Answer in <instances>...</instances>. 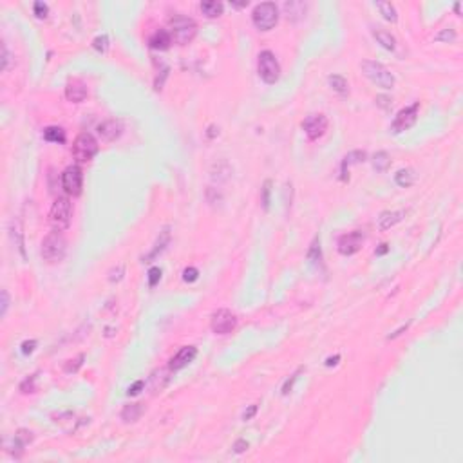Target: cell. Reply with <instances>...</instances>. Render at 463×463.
<instances>
[{
  "label": "cell",
  "mask_w": 463,
  "mask_h": 463,
  "mask_svg": "<svg viewBox=\"0 0 463 463\" xmlns=\"http://www.w3.org/2000/svg\"><path fill=\"white\" fill-rule=\"evenodd\" d=\"M169 33L177 46H186L198 34V24L194 18L185 15H172L169 18Z\"/></svg>",
  "instance_id": "cell-1"
},
{
  "label": "cell",
  "mask_w": 463,
  "mask_h": 463,
  "mask_svg": "<svg viewBox=\"0 0 463 463\" xmlns=\"http://www.w3.org/2000/svg\"><path fill=\"white\" fill-rule=\"evenodd\" d=\"M65 252H67V241L65 237L62 236L60 230H53L49 232L42 241V257L44 261L55 264V262H60L65 257Z\"/></svg>",
  "instance_id": "cell-2"
},
{
  "label": "cell",
  "mask_w": 463,
  "mask_h": 463,
  "mask_svg": "<svg viewBox=\"0 0 463 463\" xmlns=\"http://www.w3.org/2000/svg\"><path fill=\"white\" fill-rule=\"evenodd\" d=\"M360 67H362L364 74H366L373 84L378 85V87L385 89V91L395 87V74H393L383 63L376 62V60H364Z\"/></svg>",
  "instance_id": "cell-3"
},
{
  "label": "cell",
  "mask_w": 463,
  "mask_h": 463,
  "mask_svg": "<svg viewBox=\"0 0 463 463\" xmlns=\"http://www.w3.org/2000/svg\"><path fill=\"white\" fill-rule=\"evenodd\" d=\"M252 20L259 31H269L274 29L279 22V8L274 2H261L253 8Z\"/></svg>",
  "instance_id": "cell-4"
},
{
  "label": "cell",
  "mask_w": 463,
  "mask_h": 463,
  "mask_svg": "<svg viewBox=\"0 0 463 463\" xmlns=\"http://www.w3.org/2000/svg\"><path fill=\"white\" fill-rule=\"evenodd\" d=\"M72 217V203L69 198H56L49 210V224L55 230H65L71 224Z\"/></svg>",
  "instance_id": "cell-5"
},
{
  "label": "cell",
  "mask_w": 463,
  "mask_h": 463,
  "mask_svg": "<svg viewBox=\"0 0 463 463\" xmlns=\"http://www.w3.org/2000/svg\"><path fill=\"white\" fill-rule=\"evenodd\" d=\"M98 154V141L91 132H82L72 143V156L78 163H89Z\"/></svg>",
  "instance_id": "cell-6"
},
{
  "label": "cell",
  "mask_w": 463,
  "mask_h": 463,
  "mask_svg": "<svg viewBox=\"0 0 463 463\" xmlns=\"http://www.w3.org/2000/svg\"><path fill=\"white\" fill-rule=\"evenodd\" d=\"M257 71H259V76L264 84L274 85L279 82L281 78V65H279L277 58L272 51H262L259 55V60H257Z\"/></svg>",
  "instance_id": "cell-7"
},
{
  "label": "cell",
  "mask_w": 463,
  "mask_h": 463,
  "mask_svg": "<svg viewBox=\"0 0 463 463\" xmlns=\"http://www.w3.org/2000/svg\"><path fill=\"white\" fill-rule=\"evenodd\" d=\"M60 181H62V188L69 196H80L84 188V172L78 165H71L62 172Z\"/></svg>",
  "instance_id": "cell-8"
},
{
  "label": "cell",
  "mask_w": 463,
  "mask_h": 463,
  "mask_svg": "<svg viewBox=\"0 0 463 463\" xmlns=\"http://www.w3.org/2000/svg\"><path fill=\"white\" fill-rule=\"evenodd\" d=\"M210 328L215 335H228L237 328V317L230 310H217L210 319Z\"/></svg>",
  "instance_id": "cell-9"
},
{
  "label": "cell",
  "mask_w": 463,
  "mask_h": 463,
  "mask_svg": "<svg viewBox=\"0 0 463 463\" xmlns=\"http://www.w3.org/2000/svg\"><path fill=\"white\" fill-rule=\"evenodd\" d=\"M418 110H420V103L416 101V103L405 107V109H402L400 112L396 114L395 120H393V123H391L393 134H400V132L411 129L418 120Z\"/></svg>",
  "instance_id": "cell-10"
},
{
  "label": "cell",
  "mask_w": 463,
  "mask_h": 463,
  "mask_svg": "<svg viewBox=\"0 0 463 463\" xmlns=\"http://www.w3.org/2000/svg\"><path fill=\"white\" fill-rule=\"evenodd\" d=\"M302 129L307 138L312 139V141H317L328 131V118H326L324 114H310L302 122Z\"/></svg>",
  "instance_id": "cell-11"
},
{
  "label": "cell",
  "mask_w": 463,
  "mask_h": 463,
  "mask_svg": "<svg viewBox=\"0 0 463 463\" xmlns=\"http://www.w3.org/2000/svg\"><path fill=\"white\" fill-rule=\"evenodd\" d=\"M362 243H364V234L358 230H353V232L344 234V236L338 239L337 248L342 255H353V253H357L358 250L362 248Z\"/></svg>",
  "instance_id": "cell-12"
},
{
  "label": "cell",
  "mask_w": 463,
  "mask_h": 463,
  "mask_svg": "<svg viewBox=\"0 0 463 463\" xmlns=\"http://www.w3.org/2000/svg\"><path fill=\"white\" fill-rule=\"evenodd\" d=\"M198 357V348L196 345H185L181 350L177 351L169 362V369L170 371H179L185 366H188L190 362H194V358Z\"/></svg>",
  "instance_id": "cell-13"
},
{
  "label": "cell",
  "mask_w": 463,
  "mask_h": 463,
  "mask_svg": "<svg viewBox=\"0 0 463 463\" xmlns=\"http://www.w3.org/2000/svg\"><path fill=\"white\" fill-rule=\"evenodd\" d=\"M96 131L103 141H116L123 134V123L120 120H105L98 125Z\"/></svg>",
  "instance_id": "cell-14"
},
{
  "label": "cell",
  "mask_w": 463,
  "mask_h": 463,
  "mask_svg": "<svg viewBox=\"0 0 463 463\" xmlns=\"http://www.w3.org/2000/svg\"><path fill=\"white\" fill-rule=\"evenodd\" d=\"M87 85L80 80V78H71L65 85V98L71 103H82L87 98Z\"/></svg>",
  "instance_id": "cell-15"
},
{
  "label": "cell",
  "mask_w": 463,
  "mask_h": 463,
  "mask_svg": "<svg viewBox=\"0 0 463 463\" xmlns=\"http://www.w3.org/2000/svg\"><path fill=\"white\" fill-rule=\"evenodd\" d=\"M170 243V228L165 226L163 230L160 232V237H158L156 244H154V248L150 250V252L147 253V255L143 257V262H152L154 259H158V257L161 255V253L165 252V248L169 246Z\"/></svg>",
  "instance_id": "cell-16"
},
{
  "label": "cell",
  "mask_w": 463,
  "mask_h": 463,
  "mask_svg": "<svg viewBox=\"0 0 463 463\" xmlns=\"http://www.w3.org/2000/svg\"><path fill=\"white\" fill-rule=\"evenodd\" d=\"M367 160V154L364 150H353L350 154H345L344 160H342V167H340V179L342 181H348V169L351 165H360Z\"/></svg>",
  "instance_id": "cell-17"
},
{
  "label": "cell",
  "mask_w": 463,
  "mask_h": 463,
  "mask_svg": "<svg viewBox=\"0 0 463 463\" xmlns=\"http://www.w3.org/2000/svg\"><path fill=\"white\" fill-rule=\"evenodd\" d=\"M405 214H407L405 210H385V212H382L380 217H378V228L380 230H389V228L396 226V224L400 223V221L405 217Z\"/></svg>",
  "instance_id": "cell-18"
},
{
  "label": "cell",
  "mask_w": 463,
  "mask_h": 463,
  "mask_svg": "<svg viewBox=\"0 0 463 463\" xmlns=\"http://www.w3.org/2000/svg\"><path fill=\"white\" fill-rule=\"evenodd\" d=\"M170 44H172V36H170V33L167 29L154 31V33H152V36L148 38V46H150L152 49H156V51L169 49Z\"/></svg>",
  "instance_id": "cell-19"
},
{
  "label": "cell",
  "mask_w": 463,
  "mask_h": 463,
  "mask_svg": "<svg viewBox=\"0 0 463 463\" xmlns=\"http://www.w3.org/2000/svg\"><path fill=\"white\" fill-rule=\"evenodd\" d=\"M307 4L304 2H284V13H286L288 20H300L306 15Z\"/></svg>",
  "instance_id": "cell-20"
},
{
  "label": "cell",
  "mask_w": 463,
  "mask_h": 463,
  "mask_svg": "<svg viewBox=\"0 0 463 463\" xmlns=\"http://www.w3.org/2000/svg\"><path fill=\"white\" fill-rule=\"evenodd\" d=\"M416 177H418L416 170L409 169V167H407V169H400L398 172L395 174V183L398 186H402V188H407V186L414 185Z\"/></svg>",
  "instance_id": "cell-21"
},
{
  "label": "cell",
  "mask_w": 463,
  "mask_h": 463,
  "mask_svg": "<svg viewBox=\"0 0 463 463\" xmlns=\"http://www.w3.org/2000/svg\"><path fill=\"white\" fill-rule=\"evenodd\" d=\"M141 414H143V404H129L123 407L122 420L125 423H134L141 418Z\"/></svg>",
  "instance_id": "cell-22"
},
{
  "label": "cell",
  "mask_w": 463,
  "mask_h": 463,
  "mask_svg": "<svg viewBox=\"0 0 463 463\" xmlns=\"http://www.w3.org/2000/svg\"><path fill=\"white\" fill-rule=\"evenodd\" d=\"M201 11L205 17L217 18L223 15L224 6L221 4V2H217V0H205V2H201Z\"/></svg>",
  "instance_id": "cell-23"
},
{
  "label": "cell",
  "mask_w": 463,
  "mask_h": 463,
  "mask_svg": "<svg viewBox=\"0 0 463 463\" xmlns=\"http://www.w3.org/2000/svg\"><path fill=\"white\" fill-rule=\"evenodd\" d=\"M373 36H375V40L383 47V49L395 51L396 40H395V36L389 33V31H385V29H375V31H373Z\"/></svg>",
  "instance_id": "cell-24"
},
{
  "label": "cell",
  "mask_w": 463,
  "mask_h": 463,
  "mask_svg": "<svg viewBox=\"0 0 463 463\" xmlns=\"http://www.w3.org/2000/svg\"><path fill=\"white\" fill-rule=\"evenodd\" d=\"M329 82V87L335 91V93H338L340 96H345V94H350V85H348V80H345L344 76L340 74H333L328 78Z\"/></svg>",
  "instance_id": "cell-25"
},
{
  "label": "cell",
  "mask_w": 463,
  "mask_h": 463,
  "mask_svg": "<svg viewBox=\"0 0 463 463\" xmlns=\"http://www.w3.org/2000/svg\"><path fill=\"white\" fill-rule=\"evenodd\" d=\"M44 139L51 143H65V131L62 127H47L44 129Z\"/></svg>",
  "instance_id": "cell-26"
},
{
  "label": "cell",
  "mask_w": 463,
  "mask_h": 463,
  "mask_svg": "<svg viewBox=\"0 0 463 463\" xmlns=\"http://www.w3.org/2000/svg\"><path fill=\"white\" fill-rule=\"evenodd\" d=\"M391 167V156H389L385 150H378L373 156V169L376 172H385V170Z\"/></svg>",
  "instance_id": "cell-27"
},
{
  "label": "cell",
  "mask_w": 463,
  "mask_h": 463,
  "mask_svg": "<svg viewBox=\"0 0 463 463\" xmlns=\"http://www.w3.org/2000/svg\"><path fill=\"white\" fill-rule=\"evenodd\" d=\"M31 442H33V433H31V431H27V429L17 431V434H15V440H13V443H15V449H18V451H24V447H27Z\"/></svg>",
  "instance_id": "cell-28"
},
{
  "label": "cell",
  "mask_w": 463,
  "mask_h": 463,
  "mask_svg": "<svg viewBox=\"0 0 463 463\" xmlns=\"http://www.w3.org/2000/svg\"><path fill=\"white\" fill-rule=\"evenodd\" d=\"M376 8L380 9L382 17L388 22H393V24H395V22L398 20V13H396L395 6H393L391 2H376Z\"/></svg>",
  "instance_id": "cell-29"
},
{
  "label": "cell",
  "mask_w": 463,
  "mask_h": 463,
  "mask_svg": "<svg viewBox=\"0 0 463 463\" xmlns=\"http://www.w3.org/2000/svg\"><path fill=\"white\" fill-rule=\"evenodd\" d=\"M320 255H322V252H320V237L317 236L315 239H313V243L310 244V250H307V259L312 262H317L320 261Z\"/></svg>",
  "instance_id": "cell-30"
},
{
  "label": "cell",
  "mask_w": 463,
  "mask_h": 463,
  "mask_svg": "<svg viewBox=\"0 0 463 463\" xmlns=\"http://www.w3.org/2000/svg\"><path fill=\"white\" fill-rule=\"evenodd\" d=\"M456 36H458V34H456V31L452 29V27H445V29H442L438 34H436V36H434V40H436V42H447L449 44V42H454Z\"/></svg>",
  "instance_id": "cell-31"
},
{
  "label": "cell",
  "mask_w": 463,
  "mask_h": 463,
  "mask_svg": "<svg viewBox=\"0 0 463 463\" xmlns=\"http://www.w3.org/2000/svg\"><path fill=\"white\" fill-rule=\"evenodd\" d=\"M93 47L98 53H107V49H109V36L107 34H98L93 40Z\"/></svg>",
  "instance_id": "cell-32"
},
{
  "label": "cell",
  "mask_w": 463,
  "mask_h": 463,
  "mask_svg": "<svg viewBox=\"0 0 463 463\" xmlns=\"http://www.w3.org/2000/svg\"><path fill=\"white\" fill-rule=\"evenodd\" d=\"M300 373H302V367H299V369L295 371L293 375H291L290 378H288L286 382H284V385H282V395H284V396L290 395L291 389H293V385H295V382L299 380V375H300Z\"/></svg>",
  "instance_id": "cell-33"
},
{
  "label": "cell",
  "mask_w": 463,
  "mask_h": 463,
  "mask_svg": "<svg viewBox=\"0 0 463 463\" xmlns=\"http://www.w3.org/2000/svg\"><path fill=\"white\" fill-rule=\"evenodd\" d=\"M34 382H36V375L27 376V378H25L24 382L20 383V391L24 393V395H31V393H34V391H36V385H34Z\"/></svg>",
  "instance_id": "cell-34"
},
{
  "label": "cell",
  "mask_w": 463,
  "mask_h": 463,
  "mask_svg": "<svg viewBox=\"0 0 463 463\" xmlns=\"http://www.w3.org/2000/svg\"><path fill=\"white\" fill-rule=\"evenodd\" d=\"M272 181L269 179H266L264 181V185H262V188H261V192H262V198H261V203H262V208L264 210H268L269 208V192H272Z\"/></svg>",
  "instance_id": "cell-35"
},
{
  "label": "cell",
  "mask_w": 463,
  "mask_h": 463,
  "mask_svg": "<svg viewBox=\"0 0 463 463\" xmlns=\"http://www.w3.org/2000/svg\"><path fill=\"white\" fill-rule=\"evenodd\" d=\"M161 268H158V266H154V268H150L148 269V286L150 288H154L158 284V282L161 281Z\"/></svg>",
  "instance_id": "cell-36"
},
{
  "label": "cell",
  "mask_w": 463,
  "mask_h": 463,
  "mask_svg": "<svg viewBox=\"0 0 463 463\" xmlns=\"http://www.w3.org/2000/svg\"><path fill=\"white\" fill-rule=\"evenodd\" d=\"M11 67V53L8 49V44L2 42V71H9Z\"/></svg>",
  "instance_id": "cell-37"
},
{
  "label": "cell",
  "mask_w": 463,
  "mask_h": 463,
  "mask_svg": "<svg viewBox=\"0 0 463 463\" xmlns=\"http://www.w3.org/2000/svg\"><path fill=\"white\" fill-rule=\"evenodd\" d=\"M84 358H85L84 355H78V358H76V360H69V364H65L63 371H65V373H76V371L82 367V364H84V362H82Z\"/></svg>",
  "instance_id": "cell-38"
},
{
  "label": "cell",
  "mask_w": 463,
  "mask_h": 463,
  "mask_svg": "<svg viewBox=\"0 0 463 463\" xmlns=\"http://www.w3.org/2000/svg\"><path fill=\"white\" fill-rule=\"evenodd\" d=\"M8 307H9V293L8 290H2L0 291V317L4 319L6 313H8Z\"/></svg>",
  "instance_id": "cell-39"
},
{
  "label": "cell",
  "mask_w": 463,
  "mask_h": 463,
  "mask_svg": "<svg viewBox=\"0 0 463 463\" xmlns=\"http://www.w3.org/2000/svg\"><path fill=\"white\" fill-rule=\"evenodd\" d=\"M198 277H199V272H198V268H194V266L183 269V281L185 282H196Z\"/></svg>",
  "instance_id": "cell-40"
},
{
  "label": "cell",
  "mask_w": 463,
  "mask_h": 463,
  "mask_svg": "<svg viewBox=\"0 0 463 463\" xmlns=\"http://www.w3.org/2000/svg\"><path fill=\"white\" fill-rule=\"evenodd\" d=\"M33 11H34V17L36 18H46L47 13H49V8H47V4H44V2H34Z\"/></svg>",
  "instance_id": "cell-41"
},
{
  "label": "cell",
  "mask_w": 463,
  "mask_h": 463,
  "mask_svg": "<svg viewBox=\"0 0 463 463\" xmlns=\"http://www.w3.org/2000/svg\"><path fill=\"white\" fill-rule=\"evenodd\" d=\"M123 274H125V268H123V264L116 266V268H112L109 272V281L110 282H118L123 279Z\"/></svg>",
  "instance_id": "cell-42"
},
{
  "label": "cell",
  "mask_w": 463,
  "mask_h": 463,
  "mask_svg": "<svg viewBox=\"0 0 463 463\" xmlns=\"http://www.w3.org/2000/svg\"><path fill=\"white\" fill-rule=\"evenodd\" d=\"M375 101H376V105H380L382 109H385V110L391 109V98L385 96V94H378Z\"/></svg>",
  "instance_id": "cell-43"
},
{
  "label": "cell",
  "mask_w": 463,
  "mask_h": 463,
  "mask_svg": "<svg viewBox=\"0 0 463 463\" xmlns=\"http://www.w3.org/2000/svg\"><path fill=\"white\" fill-rule=\"evenodd\" d=\"M143 385H145V382H143V380H136V382L132 383L131 388H129V391H127V395H129V396H136L139 391H141V389H143Z\"/></svg>",
  "instance_id": "cell-44"
},
{
  "label": "cell",
  "mask_w": 463,
  "mask_h": 463,
  "mask_svg": "<svg viewBox=\"0 0 463 463\" xmlns=\"http://www.w3.org/2000/svg\"><path fill=\"white\" fill-rule=\"evenodd\" d=\"M36 348V340H25L22 342V353L24 355H31Z\"/></svg>",
  "instance_id": "cell-45"
},
{
  "label": "cell",
  "mask_w": 463,
  "mask_h": 463,
  "mask_svg": "<svg viewBox=\"0 0 463 463\" xmlns=\"http://www.w3.org/2000/svg\"><path fill=\"white\" fill-rule=\"evenodd\" d=\"M246 449H248V442H246V440H237V442L234 443V452H237V454L244 452Z\"/></svg>",
  "instance_id": "cell-46"
},
{
  "label": "cell",
  "mask_w": 463,
  "mask_h": 463,
  "mask_svg": "<svg viewBox=\"0 0 463 463\" xmlns=\"http://www.w3.org/2000/svg\"><path fill=\"white\" fill-rule=\"evenodd\" d=\"M255 413H257V405L253 404V405H250L246 411H244V414H243V420L244 421H248V420H252L253 416H255Z\"/></svg>",
  "instance_id": "cell-47"
},
{
  "label": "cell",
  "mask_w": 463,
  "mask_h": 463,
  "mask_svg": "<svg viewBox=\"0 0 463 463\" xmlns=\"http://www.w3.org/2000/svg\"><path fill=\"white\" fill-rule=\"evenodd\" d=\"M338 360H340V355H335V357H329L326 358V367H331V366H337Z\"/></svg>",
  "instance_id": "cell-48"
},
{
  "label": "cell",
  "mask_w": 463,
  "mask_h": 463,
  "mask_svg": "<svg viewBox=\"0 0 463 463\" xmlns=\"http://www.w3.org/2000/svg\"><path fill=\"white\" fill-rule=\"evenodd\" d=\"M407 328H409V324L402 326V328H400V329H396V331H395V333H393V335H389V337H388V340H393V338H396V337H400L402 333H404V331H405V329H407Z\"/></svg>",
  "instance_id": "cell-49"
},
{
  "label": "cell",
  "mask_w": 463,
  "mask_h": 463,
  "mask_svg": "<svg viewBox=\"0 0 463 463\" xmlns=\"http://www.w3.org/2000/svg\"><path fill=\"white\" fill-rule=\"evenodd\" d=\"M388 250H389L388 244L382 243V244H380V248H378V250H375V253H376V255H383V253H388Z\"/></svg>",
  "instance_id": "cell-50"
},
{
  "label": "cell",
  "mask_w": 463,
  "mask_h": 463,
  "mask_svg": "<svg viewBox=\"0 0 463 463\" xmlns=\"http://www.w3.org/2000/svg\"><path fill=\"white\" fill-rule=\"evenodd\" d=\"M232 6H234V8H239V9L241 8H246V6H248V0H246V2H241V4H237V2H232Z\"/></svg>",
  "instance_id": "cell-51"
},
{
  "label": "cell",
  "mask_w": 463,
  "mask_h": 463,
  "mask_svg": "<svg viewBox=\"0 0 463 463\" xmlns=\"http://www.w3.org/2000/svg\"><path fill=\"white\" fill-rule=\"evenodd\" d=\"M459 9H461V4H459V2H456V4H454V11H456V15H459Z\"/></svg>",
  "instance_id": "cell-52"
}]
</instances>
